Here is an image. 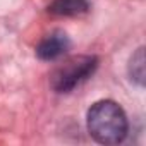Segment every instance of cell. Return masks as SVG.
<instances>
[{
  "mask_svg": "<svg viewBox=\"0 0 146 146\" xmlns=\"http://www.w3.org/2000/svg\"><path fill=\"white\" fill-rule=\"evenodd\" d=\"M127 117L122 107L112 100L91 105L88 112V131L100 144H119L127 136Z\"/></svg>",
  "mask_w": 146,
  "mask_h": 146,
  "instance_id": "1",
  "label": "cell"
},
{
  "mask_svg": "<svg viewBox=\"0 0 146 146\" xmlns=\"http://www.w3.org/2000/svg\"><path fill=\"white\" fill-rule=\"evenodd\" d=\"M98 67V58L95 55H78L70 57L60 64L52 74V88L57 93H70L76 86L84 83Z\"/></svg>",
  "mask_w": 146,
  "mask_h": 146,
  "instance_id": "2",
  "label": "cell"
},
{
  "mask_svg": "<svg viewBox=\"0 0 146 146\" xmlns=\"http://www.w3.org/2000/svg\"><path fill=\"white\" fill-rule=\"evenodd\" d=\"M70 46V41H69V36L57 29L50 35H46L40 45L36 46V55L41 58V60H55L58 57H62Z\"/></svg>",
  "mask_w": 146,
  "mask_h": 146,
  "instance_id": "3",
  "label": "cell"
},
{
  "mask_svg": "<svg viewBox=\"0 0 146 146\" xmlns=\"http://www.w3.org/2000/svg\"><path fill=\"white\" fill-rule=\"evenodd\" d=\"M90 4L88 0H53L48 5V12L53 16H64V17H74L88 12Z\"/></svg>",
  "mask_w": 146,
  "mask_h": 146,
  "instance_id": "4",
  "label": "cell"
},
{
  "mask_svg": "<svg viewBox=\"0 0 146 146\" xmlns=\"http://www.w3.org/2000/svg\"><path fill=\"white\" fill-rule=\"evenodd\" d=\"M144 74H146V70H144V48H137V52L129 60V76L136 84L143 86Z\"/></svg>",
  "mask_w": 146,
  "mask_h": 146,
  "instance_id": "5",
  "label": "cell"
}]
</instances>
